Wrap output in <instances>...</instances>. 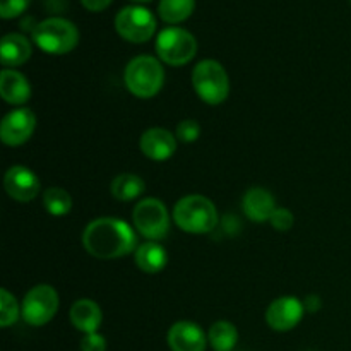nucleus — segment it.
I'll return each mask as SVG.
<instances>
[{"mask_svg":"<svg viewBox=\"0 0 351 351\" xmlns=\"http://www.w3.org/2000/svg\"><path fill=\"white\" fill-rule=\"evenodd\" d=\"M82 247L89 256L101 261L119 259L136 252V232L129 223L119 218H98L82 232Z\"/></svg>","mask_w":351,"mask_h":351,"instance_id":"1","label":"nucleus"},{"mask_svg":"<svg viewBox=\"0 0 351 351\" xmlns=\"http://www.w3.org/2000/svg\"><path fill=\"white\" fill-rule=\"evenodd\" d=\"M171 218L182 232L192 233V235H204V233L213 232L218 225L216 206L213 204L211 199L199 194L182 197L175 204Z\"/></svg>","mask_w":351,"mask_h":351,"instance_id":"2","label":"nucleus"},{"mask_svg":"<svg viewBox=\"0 0 351 351\" xmlns=\"http://www.w3.org/2000/svg\"><path fill=\"white\" fill-rule=\"evenodd\" d=\"M123 82L136 98H154L165 84V69L158 58L151 55H137L127 64Z\"/></svg>","mask_w":351,"mask_h":351,"instance_id":"3","label":"nucleus"},{"mask_svg":"<svg viewBox=\"0 0 351 351\" xmlns=\"http://www.w3.org/2000/svg\"><path fill=\"white\" fill-rule=\"evenodd\" d=\"M33 40L48 55H65L79 43V31L64 17H48L34 26Z\"/></svg>","mask_w":351,"mask_h":351,"instance_id":"4","label":"nucleus"},{"mask_svg":"<svg viewBox=\"0 0 351 351\" xmlns=\"http://www.w3.org/2000/svg\"><path fill=\"white\" fill-rule=\"evenodd\" d=\"M192 88L208 105H219L230 95V79L219 62L208 58L199 62L192 71Z\"/></svg>","mask_w":351,"mask_h":351,"instance_id":"5","label":"nucleus"},{"mask_svg":"<svg viewBox=\"0 0 351 351\" xmlns=\"http://www.w3.org/2000/svg\"><path fill=\"white\" fill-rule=\"evenodd\" d=\"M156 53L167 65L182 67L197 53V40L184 27H167L156 38Z\"/></svg>","mask_w":351,"mask_h":351,"instance_id":"6","label":"nucleus"},{"mask_svg":"<svg viewBox=\"0 0 351 351\" xmlns=\"http://www.w3.org/2000/svg\"><path fill=\"white\" fill-rule=\"evenodd\" d=\"M134 230L149 242L165 239L170 232V216L165 202L156 197H147L137 202L132 209Z\"/></svg>","mask_w":351,"mask_h":351,"instance_id":"7","label":"nucleus"},{"mask_svg":"<svg viewBox=\"0 0 351 351\" xmlns=\"http://www.w3.org/2000/svg\"><path fill=\"white\" fill-rule=\"evenodd\" d=\"M58 293L50 285H36L31 288L21 304V317L33 328H41L55 317L58 311Z\"/></svg>","mask_w":351,"mask_h":351,"instance_id":"8","label":"nucleus"},{"mask_svg":"<svg viewBox=\"0 0 351 351\" xmlns=\"http://www.w3.org/2000/svg\"><path fill=\"white\" fill-rule=\"evenodd\" d=\"M115 29L123 40L130 43H146L156 31V19L146 7L129 5L120 9L117 14Z\"/></svg>","mask_w":351,"mask_h":351,"instance_id":"9","label":"nucleus"},{"mask_svg":"<svg viewBox=\"0 0 351 351\" xmlns=\"http://www.w3.org/2000/svg\"><path fill=\"white\" fill-rule=\"evenodd\" d=\"M36 129V117L26 106L14 108L0 122V139L5 146H23Z\"/></svg>","mask_w":351,"mask_h":351,"instance_id":"10","label":"nucleus"},{"mask_svg":"<svg viewBox=\"0 0 351 351\" xmlns=\"http://www.w3.org/2000/svg\"><path fill=\"white\" fill-rule=\"evenodd\" d=\"M304 314V300L287 295L271 302L266 311V322L273 331L287 332L300 324Z\"/></svg>","mask_w":351,"mask_h":351,"instance_id":"11","label":"nucleus"},{"mask_svg":"<svg viewBox=\"0 0 351 351\" xmlns=\"http://www.w3.org/2000/svg\"><path fill=\"white\" fill-rule=\"evenodd\" d=\"M3 187L9 197L17 202H29L40 194L41 184L33 170L23 165H14L5 171Z\"/></svg>","mask_w":351,"mask_h":351,"instance_id":"12","label":"nucleus"},{"mask_svg":"<svg viewBox=\"0 0 351 351\" xmlns=\"http://www.w3.org/2000/svg\"><path fill=\"white\" fill-rule=\"evenodd\" d=\"M168 346L171 351H206L208 336L202 328L191 321H178L168 331Z\"/></svg>","mask_w":351,"mask_h":351,"instance_id":"13","label":"nucleus"},{"mask_svg":"<svg viewBox=\"0 0 351 351\" xmlns=\"http://www.w3.org/2000/svg\"><path fill=\"white\" fill-rule=\"evenodd\" d=\"M139 147L149 160L167 161L177 151V136L161 127H153L141 136Z\"/></svg>","mask_w":351,"mask_h":351,"instance_id":"14","label":"nucleus"},{"mask_svg":"<svg viewBox=\"0 0 351 351\" xmlns=\"http://www.w3.org/2000/svg\"><path fill=\"white\" fill-rule=\"evenodd\" d=\"M242 209L250 221L266 223L276 209V199L266 189L252 187L243 194Z\"/></svg>","mask_w":351,"mask_h":351,"instance_id":"15","label":"nucleus"},{"mask_svg":"<svg viewBox=\"0 0 351 351\" xmlns=\"http://www.w3.org/2000/svg\"><path fill=\"white\" fill-rule=\"evenodd\" d=\"M71 317L72 326H74L77 331L89 335V332H98L99 326H101L103 314L99 305L96 304L91 298H79L72 304L71 307Z\"/></svg>","mask_w":351,"mask_h":351,"instance_id":"16","label":"nucleus"},{"mask_svg":"<svg viewBox=\"0 0 351 351\" xmlns=\"http://www.w3.org/2000/svg\"><path fill=\"white\" fill-rule=\"evenodd\" d=\"M0 96L10 105H24L31 98L27 77L14 69H3L0 74Z\"/></svg>","mask_w":351,"mask_h":351,"instance_id":"17","label":"nucleus"},{"mask_svg":"<svg viewBox=\"0 0 351 351\" xmlns=\"http://www.w3.org/2000/svg\"><path fill=\"white\" fill-rule=\"evenodd\" d=\"M31 43L24 34L9 33L0 43V62L3 67H17L31 57Z\"/></svg>","mask_w":351,"mask_h":351,"instance_id":"18","label":"nucleus"},{"mask_svg":"<svg viewBox=\"0 0 351 351\" xmlns=\"http://www.w3.org/2000/svg\"><path fill=\"white\" fill-rule=\"evenodd\" d=\"M136 266L146 274H158L167 267L168 252L161 243L146 242L141 243L134 252Z\"/></svg>","mask_w":351,"mask_h":351,"instance_id":"19","label":"nucleus"},{"mask_svg":"<svg viewBox=\"0 0 351 351\" xmlns=\"http://www.w3.org/2000/svg\"><path fill=\"white\" fill-rule=\"evenodd\" d=\"M146 191V184L139 175L134 173H120L110 184V192L117 201L129 202L137 199Z\"/></svg>","mask_w":351,"mask_h":351,"instance_id":"20","label":"nucleus"},{"mask_svg":"<svg viewBox=\"0 0 351 351\" xmlns=\"http://www.w3.org/2000/svg\"><path fill=\"white\" fill-rule=\"evenodd\" d=\"M208 341L215 351H232L239 343V331L228 321H216L208 331Z\"/></svg>","mask_w":351,"mask_h":351,"instance_id":"21","label":"nucleus"},{"mask_svg":"<svg viewBox=\"0 0 351 351\" xmlns=\"http://www.w3.org/2000/svg\"><path fill=\"white\" fill-rule=\"evenodd\" d=\"M195 9V0H161L158 5L160 17L168 24H178L187 19Z\"/></svg>","mask_w":351,"mask_h":351,"instance_id":"22","label":"nucleus"},{"mask_svg":"<svg viewBox=\"0 0 351 351\" xmlns=\"http://www.w3.org/2000/svg\"><path fill=\"white\" fill-rule=\"evenodd\" d=\"M43 206L51 216L60 218V216H65L71 213L72 197L65 189L50 187L43 192Z\"/></svg>","mask_w":351,"mask_h":351,"instance_id":"23","label":"nucleus"},{"mask_svg":"<svg viewBox=\"0 0 351 351\" xmlns=\"http://www.w3.org/2000/svg\"><path fill=\"white\" fill-rule=\"evenodd\" d=\"M21 307L17 304L16 297L9 290L2 288L0 290V326L9 328L19 319Z\"/></svg>","mask_w":351,"mask_h":351,"instance_id":"24","label":"nucleus"},{"mask_svg":"<svg viewBox=\"0 0 351 351\" xmlns=\"http://www.w3.org/2000/svg\"><path fill=\"white\" fill-rule=\"evenodd\" d=\"M175 136H177L178 141L182 143L189 144V143H195L201 136V125H199L195 120H182L180 123L177 125V130H175Z\"/></svg>","mask_w":351,"mask_h":351,"instance_id":"25","label":"nucleus"},{"mask_svg":"<svg viewBox=\"0 0 351 351\" xmlns=\"http://www.w3.org/2000/svg\"><path fill=\"white\" fill-rule=\"evenodd\" d=\"M269 223L273 228L278 230V232H288V230H291V226H293L295 223L293 213L288 211L287 208H276L274 209L273 216H271Z\"/></svg>","mask_w":351,"mask_h":351,"instance_id":"26","label":"nucleus"},{"mask_svg":"<svg viewBox=\"0 0 351 351\" xmlns=\"http://www.w3.org/2000/svg\"><path fill=\"white\" fill-rule=\"evenodd\" d=\"M31 0H0V16L3 19H12L21 16L27 9Z\"/></svg>","mask_w":351,"mask_h":351,"instance_id":"27","label":"nucleus"},{"mask_svg":"<svg viewBox=\"0 0 351 351\" xmlns=\"http://www.w3.org/2000/svg\"><path fill=\"white\" fill-rule=\"evenodd\" d=\"M81 351H106V339L99 332H89L81 339Z\"/></svg>","mask_w":351,"mask_h":351,"instance_id":"28","label":"nucleus"},{"mask_svg":"<svg viewBox=\"0 0 351 351\" xmlns=\"http://www.w3.org/2000/svg\"><path fill=\"white\" fill-rule=\"evenodd\" d=\"M81 3L91 12H99V10H105L112 3V0H81Z\"/></svg>","mask_w":351,"mask_h":351,"instance_id":"29","label":"nucleus"},{"mask_svg":"<svg viewBox=\"0 0 351 351\" xmlns=\"http://www.w3.org/2000/svg\"><path fill=\"white\" fill-rule=\"evenodd\" d=\"M304 307H305V312H317L319 308H321V298L315 297V295H308L307 298L304 300Z\"/></svg>","mask_w":351,"mask_h":351,"instance_id":"30","label":"nucleus"},{"mask_svg":"<svg viewBox=\"0 0 351 351\" xmlns=\"http://www.w3.org/2000/svg\"><path fill=\"white\" fill-rule=\"evenodd\" d=\"M136 2H149V0H136Z\"/></svg>","mask_w":351,"mask_h":351,"instance_id":"31","label":"nucleus"},{"mask_svg":"<svg viewBox=\"0 0 351 351\" xmlns=\"http://www.w3.org/2000/svg\"><path fill=\"white\" fill-rule=\"evenodd\" d=\"M350 2H351V0H350Z\"/></svg>","mask_w":351,"mask_h":351,"instance_id":"32","label":"nucleus"}]
</instances>
